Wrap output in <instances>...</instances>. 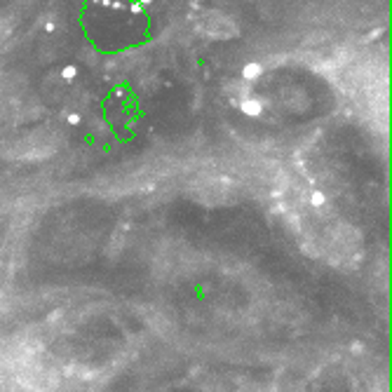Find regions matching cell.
Here are the masks:
<instances>
[{"instance_id":"cell-2","label":"cell","mask_w":392,"mask_h":392,"mask_svg":"<svg viewBox=\"0 0 392 392\" xmlns=\"http://www.w3.org/2000/svg\"><path fill=\"white\" fill-rule=\"evenodd\" d=\"M0 38H3V31H0Z\"/></svg>"},{"instance_id":"cell-1","label":"cell","mask_w":392,"mask_h":392,"mask_svg":"<svg viewBox=\"0 0 392 392\" xmlns=\"http://www.w3.org/2000/svg\"><path fill=\"white\" fill-rule=\"evenodd\" d=\"M207 19H209V26H203V31L209 33V36H221V38H226V36H231V33H235V26L226 19V16H221V14H209Z\"/></svg>"}]
</instances>
